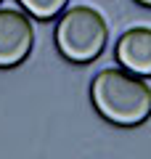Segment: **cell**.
I'll use <instances>...</instances> for the list:
<instances>
[{
	"label": "cell",
	"instance_id": "1",
	"mask_svg": "<svg viewBox=\"0 0 151 159\" xmlns=\"http://www.w3.org/2000/svg\"><path fill=\"white\" fill-rule=\"evenodd\" d=\"M90 103L117 127H138L151 119V85L127 69H101L90 82Z\"/></svg>",
	"mask_w": 151,
	"mask_h": 159
},
{
	"label": "cell",
	"instance_id": "2",
	"mask_svg": "<svg viewBox=\"0 0 151 159\" xmlns=\"http://www.w3.org/2000/svg\"><path fill=\"white\" fill-rule=\"evenodd\" d=\"M56 48L66 61L85 66L101 58L109 45V24L93 6H72L56 21Z\"/></svg>",
	"mask_w": 151,
	"mask_h": 159
},
{
	"label": "cell",
	"instance_id": "3",
	"mask_svg": "<svg viewBox=\"0 0 151 159\" xmlns=\"http://www.w3.org/2000/svg\"><path fill=\"white\" fill-rule=\"evenodd\" d=\"M34 45V27L29 13L0 8V69H16L29 58Z\"/></svg>",
	"mask_w": 151,
	"mask_h": 159
},
{
	"label": "cell",
	"instance_id": "4",
	"mask_svg": "<svg viewBox=\"0 0 151 159\" xmlns=\"http://www.w3.org/2000/svg\"><path fill=\"white\" fill-rule=\"evenodd\" d=\"M114 58L127 72L143 80L151 77V27H130L122 32L114 45Z\"/></svg>",
	"mask_w": 151,
	"mask_h": 159
},
{
	"label": "cell",
	"instance_id": "5",
	"mask_svg": "<svg viewBox=\"0 0 151 159\" xmlns=\"http://www.w3.org/2000/svg\"><path fill=\"white\" fill-rule=\"evenodd\" d=\"M16 3L24 8V13L40 21H50L69 8V0H16Z\"/></svg>",
	"mask_w": 151,
	"mask_h": 159
},
{
	"label": "cell",
	"instance_id": "6",
	"mask_svg": "<svg viewBox=\"0 0 151 159\" xmlns=\"http://www.w3.org/2000/svg\"><path fill=\"white\" fill-rule=\"evenodd\" d=\"M138 6H146V8H151V0H135Z\"/></svg>",
	"mask_w": 151,
	"mask_h": 159
},
{
	"label": "cell",
	"instance_id": "7",
	"mask_svg": "<svg viewBox=\"0 0 151 159\" xmlns=\"http://www.w3.org/2000/svg\"><path fill=\"white\" fill-rule=\"evenodd\" d=\"M0 6H3V0H0Z\"/></svg>",
	"mask_w": 151,
	"mask_h": 159
}]
</instances>
